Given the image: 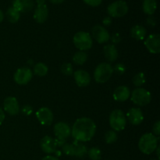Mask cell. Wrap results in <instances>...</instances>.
<instances>
[{
	"mask_svg": "<svg viewBox=\"0 0 160 160\" xmlns=\"http://www.w3.org/2000/svg\"><path fill=\"white\" fill-rule=\"evenodd\" d=\"M150 160H159V159H150Z\"/></svg>",
	"mask_w": 160,
	"mask_h": 160,
	"instance_id": "obj_44",
	"label": "cell"
},
{
	"mask_svg": "<svg viewBox=\"0 0 160 160\" xmlns=\"http://www.w3.org/2000/svg\"><path fill=\"white\" fill-rule=\"evenodd\" d=\"M158 147V138L152 133L143 134L139 139L138 148L144 154L150 155L156 151Z\"/></svg>",
	"mask_w": 160,
	"mask_h": 160,
	"instance_id": "obj_2",
	"label": "cell"
},
{
	"mask_svg": "<svg viewBox=\"0 0 160 160\" xmlns=\"http://www.w3.org/2000/svg\"><path fill=\"white\" fill-rule=\"evenodd\" d=\"M113 71H115L116 73L120 75L123 74L125 73V71H126V67L123 64L118 63L113 67Z\"/></svg>",
	"mask_w": 160,
	"mask_h": 160,
	"instance_id": "obj_32",
	"label": "cell"
},
{
	"mask_svg": "<svg viewBox=\"0 0 160 160\" xmlns=\"http://www.w3.org/2000/svg\"><path fill=\"white\" fill-rule=\"evenodd\" d=\"M73 156L78 158L84 157L88 152L87 147L82 143H80V142L75 141L73 144Z\"/></svg>",
	"mask_w": 160,
	"mask_h": 160,
	"instance_id": "obj_23",
	"label": "cell"
},
{
	"mask_svg": "<svg viewBox=\"0 0 160 160\" xmlns=\"http://www.w3.org/2000/svg\"><path fill=\"white\" fill-rule=\"evenodd\" d=\"M49 1L53 4H60V3L63 2L65 0H49Z\"/></svg>",
	"mask_w": 160,
	"mask_h": 160,
	"instance_id": "obj_41",
	"label": "cell"
},
{
	"mask_svg": "<svg viewBox=\"0 0 160 160\" xmlns=\"http://www.w3.org/2000/svg\"><path fill=\"white\" fill-rule=\"evenodd\" d=\"M147 34V31L145 28H144L142 25H134L131 29V36L134 39L138 41L143 40L145 38Z\"/></svg>",
	"mask_w": 160,
	"mask_h": 160,
	"instance_id": "obj_21",
	"label": "cell"
},
{
	"mask_svg": "<svg viewBox=\"0 0 160 160\" xmlns=\"http://www.w3.org/2000/svg\"><path fill=\"white\" fill-rule=\"evenodd\" d=\"M118 136H117V132L113 130L111 131H108L105 134V141L107 144H112L115 142H117Z\"/></svg>",
	"mask_w": 160,
	"mask_h": 160,
	"instance_id": "obj_29",
	"label": "cell"
},
{
	"mask_svg": "<svg viewBox=\"0 0 160 160\" xmlns=\"http://www.w3.org/2000/svg\"><path fill=\"white\" fill-rule=\"evenodd\" d=\"M131 96V91L127 86H119L113 92V98L117 102L127 101Z\"/></svg>",
	"mask_w": 160,
	"mask_h": 160,
	"instance_id": "obj_19",
	"label": "cell"
},
{
	"mask_svg": "<svg viewBox=\"0 0 160 160\" xmlns=\"http://www.w3.org/2000/svg\"><path fill=\"white\" fill-rule=\"evenodd\" d=\"M40 147L42 151L47 154H52L56 152V144L55 139L50 136H45L40 142Z\"/></svg>",
	"mask_w": 160,
	"mask_h": 160,
	"instance_id": "obj_16",
	"label": "cell"
},
{
	"mask_svg": "<svg viewBox=\"0 0 160 160\" xmlns=\"http://www.w3.org/2000/svg\"><path fill=\"white\" fill-rule=\"evenodd\" d=\"M5 120V112L3 109L0 107V125L3 123Z\"/></svg>",
	"mask_w": 160,
	"mask_h": 160,
	"instance_id": "obj_39",
	"label": "cell"
},
{
	"mask_svg": "<svg viewBox=\"0 0 160 160\" xmlns=\"http://www.w3.org/2000/svg\"><path fill=\"white\" fill-rule=\"evenodd\" d=\"M131 101L138 106H145L152 100V95L148 91L142 88H138L131 93Z\"/></svg>",
	"mask_w": 160,
	"mask_h": 160,
	"instance_id": "obj_6",
	"label": "cell"
},
{
	"mask_svg": "<svg viewBox=\"0 0 160 160\" xmlns=\"http://www.w3.org/2000/svg\"><path fill=\"white\" fill-rule=\"evenodd\" d=\"M85 2V4L92 6V7H96L101 5L102 0H83Z\"/></svg>",
	"mask_w": 160,
	"mask_h": 160,
	"instance_id": "obj_33",
	"label": "cell"
},
{
	"mask_svg": "<svg viewBox=\"0 0 160 160\" xmlns=\"http://www.w3.org/2000/svg\"><path fill=\"white\" fill-rule=\"evenodd\" d=\"M12 5L18 12H28L34 9V2L33 0H13Z\"/></svg>",
	"mask_w": 160,
	"mask_h": 160,
	"instance_id": "obj_18",
	"label": "cell"
},
{
	"mask_svg": "<svg viewBox=\"0 0 160 160\" xmlns=\"http://www.w3.org/2000/svg\"><path fill=\"white\" fill-rule=\"evenodd\" d=\"M54 134L56 138L66 140L71 134V128L64 122H59L54 126Z\"/></svg>",
	"mask_w": 160,
	"mask_h": 160,
	"instance_id": "obj_14",
	"label": "cell"
},
{
	"mask_svg": "<svg viewBox=\"0 0 160 160\" xmlns=\"http://www.w3.org/2000/svg\"><path fill=\"white\" fill-rule=\"evenodd\" d=\"M132 82L134 85L136 86V87H141V86L143 85L145 83V76L144 73L140 72V73L134 75L132 79Z\"/></svg>",
	"mask_w": 160,
	"mask_h": 160,
	"instance_id": "obj_27",
	"label": "cell"
},
{
	"mask_svg": "<svg viewBox=\"0 0 160 160\" xmlns=\"http://www.w3.org/2000/svg\"><path fill=\"white\" fill-rule=\"evenodd\" d=\"M109 124L113 131H123L127 124V118L123 111L120 109L112 111L109 116Z\"/></svg>",
	"mask_w": 160,
	"mask_h": 160,
	"instance_id": "obj_5",
	"label": "cell"
},
{
	"mask_svg": "<svg viewBox=\"0 0 160 160\" xmlns=\"http://www.w3.org/2000/svg\"><path fill=\"white\" fill-rule=\"evenodd\" d=\"M33 70H34V74L37 75V76L44 77L48 73V68L43 62H38L34 65Z\"/></svg>",
	"mask_w": 160,
	"mask_h": 160,
	"instance_id": "obj_25",
	"label": "cell"
},
{
	"mask_svg": "<svg viewBox=\"0 0 160 160\" xmlns=\"http://www.w3.org/2000/svg\"><path fill=\"white\" fill-rule=\"evenodd\" d=\"M111 40H112V43L118 44L121 42V36H120V34H118V33H117V34H114L111 37Z\"/></svg>",
	"mask_w": 160,
	"mask_h": 160,
	"instance_id": "obj_36",
	"label": "cell"
},
{
	"mask_svg": "<svg viewBox=\"0 0 160 160\" xmlns=\"http://www.w3.org/2000/svg\"><path fill=\"white\" fill-rule=\"evenodd\" d=\"M73 42L76 48L80 51H87L92 46V38L89 33L85 31H79L73 36Z\"/></svg>",
	"mask_w": 160,
	"mask_h": 160,
	"instance_id": "obj_4",
	"label": "cell"
},
{
	"mask_svg": "<svg viewBox=\"0 0 160 160\" xmlns=\"http://www.w3.org/2000/svg\"><path fill=\"white\" fill-rule=\"evenodd\" d=\"M37 7L34 12V19L37 23H43L48 17V6L45 4V0H36Z\"/></svg>",
	"mask_w": 160,
	"mask_h": 160,
	"instance_id": "obj_8",
	"label": "cell"
},
{
	"mask_svg": "<svg viewBox=\"0 0 160 160\" xmlns=\"http://www.w3.org/2000/svg\"><path fill=\"white\" fill-rule=\"evenodd\" d=\"M3 107L5 112L11 116H15L20 112V106L18 101L15 97L9 96L6 98L3 102Z\"/></svg>",
	"mask_w": 160,
	"mask_h": 160,
	"instance_id": "obj_13",
	"label": "cell"
},
{
	"mask_svg": "<svg viewBox=\"0 0 160 160\" xmlns=\"http://www.w3.org/2000/svg\"><path fill=\"white\" fill-rule=\"evenodd\" d=\"M21 111L24 115L29 116L33 112V109L31 106H29V105H25V106L22 108Z\"/></svg>",
	"mask_w": 160,
	"mask_h": 160,
	"instance_id": "obj_34",
	"label": "cell"
},
{
	"mask_svg": "<svg viewBox=\"0 0 160 160\" xmlns=\"http://www.w3.org/2000/svg\"><path fill=\"white\" fill-rule=\"evenodd\" d=\"M88 59V54L84 51H78L73 55V61L77 65H83Z\"/></svg>",
	"mask_w": 160,
	"mask_h": 160,
	"instance_id": "obj_26",
	"label": "cell"
},
{
	"mask_svg": "<svg viewBox=\"0 0 160 160\" xmlns=\"http://www.w3.org/2000/svg\"><path fill=\"white\" fill-rule=\"evenodd\" d=\"M42 160H59L58 158L55 157V156H47L45 157H44Z\"/></svg>",
	"mask_w": 160,
	"mask_h": 160,
	"instance_id": "obj_40",
	"label": "cell"
},
{
	"mask_svg": "<svg viewBox=\"0 0 160 160\" xmlns=\"http://www.w3.org/2000/svg\"><path fill=\"white\" fill-rule=\"evenodd\" d=\"M102 23L104 26H109L112 23V18L110 17H105L102 20Z\"/></svg>",
	"mask_w": 160,
	"mask_h": 160,
	"instance_id": "obj_37",
	"label": "cell"
},
{
	"mask_svg": "<svg viewBox=\"0 0 160 160\" xmlns=\"http://www.w3.org/2000/svg\"><path fill=\"white\" fill-rule=\"evenodd\" d=\"M128 12V3L123 0H118L111 3L107 7V12L110 17L120 18L126 15Z\"/></svg>",
	"mask_w": 160,
	"mask_h": 160,
	"instance_id": "obj_7",
	"label": "cell"
},
{
	"mask_svg": "<svg viewBox=\"0 0 160 160\" xmlns=\"http://www.w3.org/2000/svg\"><path fill=\"white\" fill-rule=\"evenodd\" d=\"M60 70L61 72H62L64 75H66V76H70V75L73 74V66L70 63H69V62H66V63L62 64Z\"/></svg>",
	"mask_w": 160,
	"mask_h": 160,
	"instance_id": "obj_30",
	"label": "cell"
},
{
	"mask_svg": "<svg viewBox=\"0 0 160 160\" xmlns=\"http://www.w3.org/2000/svg\"><path fill=\"white\" fill-rule=\"evenodd\" d=\"M113 72V67L110 63L102 62L95 68L94 72V79L97 83H106L110 79Z\"/></svg>",
	"mask_w": 160,
	"mask_h": 160,
	"instance_id": "obj_3",
	"label": "cell"
},
{
	"mask_svg": "<svg viewBox=\"0 0 160 160\" xmlns=\"http://www.w3.org/2000/svg\"><path fill=\"white\" fill-rule=\"evenodd\" d=\"M3 19H4V14H3L2 11L0 9V23H2V22Z\"/></svg>",
	"mask_w": 160,
	"mask_h": 160,
	"instance_id": "obj_42",
	"label": "cell"
},
{
	"mask_svg": "<svg viewBox=\"0 0 160 160\" xmlns=\"http://www.w3.org/2000/svg\"><path fill=\"white\" fill-rule=\"evenodd\" d=\"M147 23H148V24H149L150 26L154 27L155 25H156V20H155L154 17H149L148 19H147Z\"/></svg>",
	"mask_w": 160,
	"mask_h": 160,
	"instance_id": "obj_38",
	"label": "cell"
},
{
	"mask_svg": "<svg viewBox=\"0 0 160 160\" xmlns=\"http://www.w3.org/2000/svg\"><path fill=\"white\" fill-rule=\"evenodd\" d=\"M159 149H160V147L159 146H158L157 148H156V150H157V156H158V158H159V157H160V156H159Z\"/></svg>",
	"mask_w": 160,
	"mask_h": 160,
	"instance_id": "obj_43",
	"label": "cell"
},
{
	"mask_svg": "<svg viewBox=\"0 0 160 160\" xmlns=\"http://www.w3.org/2000/svg\"><path fill=\"white\" fill-rule=\"evenodd\" d=\"M6 15L8 21L12 23H15L17 22H18V20H20V12H18L15 8L11 6V7H9L7 9Z\"/></svg>",
	"mask_w": 160,
	"mask_h": 160,
	"instance_id": "obj_24",
	"label": "cell"
},
{
	"mask_svg": "<svg viewBox=\"0 0 160 160\" xmlns=\"http://www.w3.org/2000/svg\"><path fill=\"white\" fill-rule=\"evenodd\" d=\"M96 132V125L92 119L81 117L78 119L71 129V134L73 138L80 142L90 141Z\"/></svg>",
	"mask_w": 160,
	"mask_h": 160,
	"instance_id": "obj_1",
	"label": "cell"
},
{
	"mask_svg": "<svg viewBox=\"0 0 160 160\" xmlns=\"http://www.w3.org/2000/svg\"><path fill=\"white\" fill-rule=\"evenodd\" d=\"M153 133H154V135L159 136L160 134V121H157L155 123V124L153 125Z\"/></svg>",
	"mask_w": 160,
	"mask_h": 160,
	"instance_id": "obj_35",
	"label": "cell"
},
{
	"mask_svg": "<svg viewBox=\"0 0 160 160\" xmlns=\"http://www.w3.org/2000/svg\"><path fill=\"white\" fill-rule=\"evenodd\" d=\"M103 52H104L105 58L109 62H114L118 58V51L115 45L112 44L105 45L103 48Z\"/></svg>",
	"mask_w": 160,
	"mask_h": 160,
	"instance_id": "obj_20",
	"label": "cell"
},
{
	"mask_svg": "<svg viewBox=\"0 0 160 160\" xmlns=\"http://www.w3.org/2000/svg\"><path fill=\"white\" fill-rule=\"evenodd\" d=\"M127 118L132 125H139L143 122V112L139 108H131L127 113Z\"/></svg>",
	"mask_w": 160,
	"mask_h": 160,
	"instance_id": "obj_15",
	"label": "cell"
},
{
	"mask_svg": "<svg viewBox=\"0 0 160 160\" xmlns=\"http://www.w3.org/2000/svg\"><path fill=\"white\" fill-rule=\"evenodd\" d=\"M36 117L41 124L51 125L53 122L54 115L50 109L47 107H42L36 112Z\"/></svg>",
	"mask_w": 160,
	"mask_h": 160,
	"instance_id": "obj_11",
	"label": "cell"
},
{
	"mask_svg": "<svg viewBox=\"0 0 160 160\" xmlns=\"http://www.w3.org/2000/svg\"><path fill=\"white\" fill-rule=\"evenodd\" d=\"M62 151L67 156H73V145L65 143L62 146Z\"/></svg>",
	"mask_w": 160,
	"mask_h": 160,
	"instance_id": "obj_31",
	"label": "cell"
},
{
	"mask_svg": "<svg viewBox=\"0 0 160 160\" xmlns=\"http://www.w3.org/2000/svg\"><path fill=\"white\" fill-rule=\"evenodd\" d=\"M145 45L147 49L153 54H157L160 52V35L152 34L148 36L145 41Z\"/></svg>",
	"mask_w": 160,
	"mask_h": 160,
	"instance_id": "obj_12",
	"label": "cell"
},
{
	"mask_svg": "<svg viewBox=\"0 0 160 160\" xmlns=\"http://www.w3.org/2000/svg\"><path fill=\"white\" fill-rule=\"evenodd\" d=\"M92 37L98 43L102 44L107 42L110 39V35L107 30L102 25H95L92 30Z\"/></svg>",
	"mask_w": 160,
	"mask_h": 160,
	"instance_id": "obj_10",
	"label": "cell"
},
{
	"mask_svg": "<svg viewBox=\"0 0 160 160\" xmlns=\"http://www.w3.org/2000/svg\"><path fill=\"white\" fill-rule=\"evenodd\" d=\"M74 80L78 86L81 88L87 87L91 82V76L84 70H78L73 73Z\"/></svg>",
	"mask_w": 160,
	"mask_h": 160,
	"instance_id": "obj_17",
	"label": "cell"
},
{
	"mask_svg": "<svg viewBox=\"0 0 160 160\" xmlns=\"http://www.w3.org/2000/svg\"><path fill=\"white\" fill-rule=\"evenodd\" d=\"M142 9L145 14L152 16L157 9V2L156 0H143Z\"/></svg>",
	"mask_w": 160,
	"mask_h": 160,
	"instance_id": "obj_22",
	"label": "cell"
},
{
	"mask_svg": "<svg viewBox=\"0 0 160 160\" xmlns=\"http://www.w3.org/2000/svg\"><path fill=\"white\" fill-rule=\"evenodd\" d=\"M89 158L92 160H100L102 157V152L100 149L97 147H93L90 148L88 152Z\"/></svg>",
	"mask_w": 160,
	"mask_h": 160,
	"instance_id": "obj_28",
	"label": "cell"
},
{
	"mask_svg": "<svg viewBox=\"0 0 160 160\" xmlns=\"http://www.w3.org/2000/svg\"><path fill=\"white\" fill-rule=\"evenodd\" d=\"M33 73L28 67H21L16 71L13 79L17 84L23 85L27 84L32 79Z\"/></svg>",
	"mask_w": 160,
	"mask_h": 160,
	"instance_id": "obj_9",
	"label": "cell"
}]
</instances>
